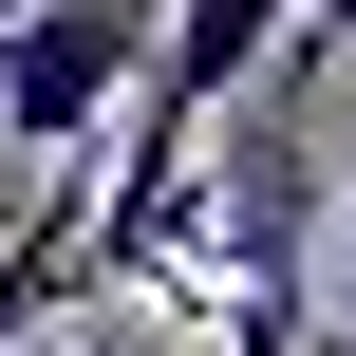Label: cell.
Returning <instances> with one entry per match:
<instances>
[{
    "mask_svg": "<svg viewBox=\"0 0 356 356\" xmlns=\"http://www.w3.org/2000/svg\"><path fill=\"white\" fill-rule=\"evenodd\" d=\"M131 282H169L188 300V338L207 356H300L319 338V169L244 113H207V150H188V188L150 207V263Z\"/></svg>",
    "mask_w": 356,
    "mask_h": 356,
    "instance_id": "cell-1",
    "label": "cell"
},
{
    "mask_svg": "<svg viewBox=\"0 0 356 356\" xmlns=\"http://www.w3.org/2000/svg\"><path fill=\"white\" fill-rule=\"evenodd\" d=\"M150 75V0H0V131L19 150H94Z\"/></svg>",
    "mask_w": 356,
    "mask_h": 356,
    "instance_id": "cell-2",
    "label": "cell"
},
{
    "mask_svg": "<svg viewBox=\"0 0 356 356\" xmlns=\"http://www.w3.org/2000/svg\"><path fill=\"white\" fill-rule=\"evenodd\" d=\"M56 188L0 225V356H38V319L75 300V244H94V150H38Z\"/></svg>",
    "mask_w": 356,
    "mask_h": 356,
    "instance_id": "cell-3",
    "label": "cell"
},
{
    "mask_svg": "<svg viewBox=\"0 0 356 356\" xmlns=\"http://www.w3.org/2000/svg\"><path fill=\"white\" fill-rule=\"evenodd\" d=\"M282 56H356V0H300V19H282Z\"/></svg>",
    "mask_w": 356,
    "mask_h": 356,
    "instance_id": "cell-4",
    "label": "cell"
},
{
    "mask_svg": "<svg viewBox=\"0 0 356 356\" xmlns=\"http://www.w3.org/2000/svg\"><path fill=\"white\" fill-rule=\"evenodd\" d=\"M75 356H131V338H75Z\"/></svg>",
    "mask_w": 356,
    "mask_h": 356,
    "instance_id": "cell-5",
    "label": "cell"
}]
</instances>
